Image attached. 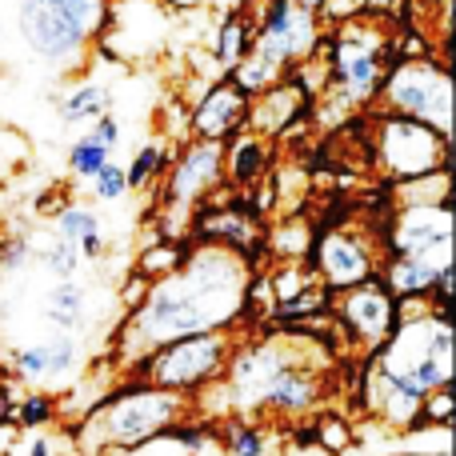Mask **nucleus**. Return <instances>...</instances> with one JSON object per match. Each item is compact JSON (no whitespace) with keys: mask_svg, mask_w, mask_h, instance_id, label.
<instances>
[{"mask_svg":"<svg viewBox=\"0 0 456 456\" xmlns=\"http://www.w3.org/2000/svg\"><path fill=\"white\" fill-rule=\"evenodd\" d=\"M252 268L224 244H192L173 276L149 284V297L125 316L112 337V361L128 372L152 348L213 329L240 332V297Z\"/></svg>","mask_w":456,"mask_h":456,"instance_id":"1","label":"nucleus"},{"mask_svg":"<svg viewBox=\"0 0 456 456\" xmlns=\"http://www.w3.org/2000/svg\"><path fill=\"white\" fill-rule=\"evenodd\" d=\"M189 412L192 404L184 396L125 377L120 385L104 388L101 401L69 428L72 449L77 456H128Z\"/></svg>","mask_w":456,"mask_h":456,"instance_id":"2","label":"nucleus"},{"mask_svg":"<svg viewBox=\"0 0 456 456\" xmlns=\"http://www.w3.org/2000/svg\"><path fill=\"white\" fill-rule=\"evenodd\" d=\"M316 56L329 69V85L316 101L324 104H348V109H369L377 101V88L385 80V72L396 64V48H393V28L377 20H361V16H348V20L324 28L321 48Z\"/></svg>","mask_w":456,"mask_h":456,"instance_id":"3","label":"nucleus"},{"mask_svg":"<svg viewBox=\"0 0 456 456\" xmlns=\"http://www.w3.org/2000/svg\"><path fill=\"white\" fill-rule=\"evenodd\" d=\"M16 28L37 61L77 69L112 28V0H20Z\"/></svg>","mask_w":456,"mask_h":456,"instance_id":"4","label":"nucleus"},{"mask_svg":"<svg viewBox=\"0 0 456 456\" xmlns=\"http://www.w3.org/2000/svg\"><path fill=\"white\" fill-rule=\"evenodd\" d=\"M236 340H240L236 329H213V332L176 337V340H168V345L152 348L149 356H141L125 377L160 388V393H176L192 404L205 388H213L216 380L224 377Z\"/></svg>","mask_w":456,"mask_h":456,"instance_id":"5","label":"nucleus"},{"mask_svg":"<svg viewBox=\"0 0 456 456\" xmlns=\"http://www.w3.org/2000/svg\"><path fill=\"white\" fill-rule=\"evenodd\" d=\"M369 165L385 184L452 173V136H441L420 120L380 112L369 104Z\"/></svg>","mask_w":456,"mask_h":456,"instance_id":"6","label":"nucleus"},{"mask_svg":"<svg viewBox=\"0 0 456 456\" xmlns=\"http://www.w3.org/2000/svg\"><path fill=\"white\" fill-rule=\"evenodd\" d=\"M372 109L420 120L441 136H452V69L441 56L396 61L377 88Z\"/></svg>","mask_w":456,"mask_h":456,"instance_id":"7","label":"nucleus"},{"mask_svg":"<svg viewBox=\"0 0 456 456\" xmlns=\"http://www.w3.org/2000/svg\"><path fill=\"white\" fill-rule=\"evenodd\" d=\"M380 260H385L380 256V244L369 228L340 224V228H321L313 236V248H308L305 265L313 273V281L337 297V292L356 289L369 276H377Z\"/></svg>","mask_w":456,"mask_h":456,"instance_id":"8","label":"nucleus"},{"mask_svg":"<svg viewBox=\"0 0 456 456\" xmlns=\"http://www.w3.org/2000/svg\"><path fill=\"white\" fill-rule=\"evenodd\" d=\"M329 321L337 324L340 340H345L353 353L372 356L396 329V297L388 292V284L380 281V268L377 276H369L364 284L356 289H345L332 297V313Z\"/></svg>","mask_w":456,"mask_h":456,"instance_id":"9","label":"nucleus"},{"mask_svg":"<svg viewBox=\"0 0 456 456\" xmlns=\"http://www.w3.org/2000/svg\"><path fill=\"white\" fill-rule=\"evenodd\" d=\"M256 24V37H252V56L276 64V69L289 72L292 64L316 56L324 37V24L316 12L292 4V0H265L260 12L252 16Z\"/></svg>","mask_w":456,"mask_h":456,"instance_id":"10","label":"nucleus"},{"mask_svg":"<svg viewBox=\"0 0 456 456\" xmlns=\"http://www.w3.org/2000/svg\"><path fill=\"white\" fill-rule=\"evenodd\" d=\"M224 184V144L213 141H184L173 152V165L160 176V208L165 216H181L189 232V216L197 200H208Z\"/></svg>","mask_w":456,"mask_h":456,"instance_id":"11","label":"nucleus"},{"mask_svg":"<svg viewBox=\"0 0 456 456\" xmlns=\"http://www.w3.org/2000/svg\"><path fill=\"white\" fill-rule=\"evenodd\" d=\"M380 244V256H417L449 265L452 260V205L433 208H393L369 228Z\"/></svg>","mask_w":456,"mask_h":456,"instance_id":"12","label":"nucleus"},{"mask_svg":"<svg viewBox=\"0 0 456 456\" xmlns=\"http://www.w3.org/2000/svg\"><path fill=\"white\" fill-rule=\"evenodd\" d=\"M248 101L252 96H244L228 77H216L197 96V104H189V136L192 141H213V144L232 141L236 133H244Z\"/></svg>","mask_w":456,"mask_h":456,"instance_id":"13","label":"nucleus"},{"mask_svg":"<svg viewBox=\"0 0 456 456\" xmlns=\"http://www.w3.org/2000/svg\"><path fill=\"white\" fill-rule=\"evenodd\" d=\"M77 356L80 345L72 332H53V337L37 340V345H24V348H8L0 361H4L8 377L16 385H32V388H48L56 385L61 377H69L77 369Z\"/></svg>","mask_w":456,"mask_h":456,"instance_id":"14","label":"nucleus"},{"mask_svg":"<svg viewBox=\"0 0 456 456\" xmlns=\"http://www.w3.org/2000/svg\"><path fill=\"white\" fill-rule=\"evenodd\" d=\"M316 404H321V372H316V364H308V353H300L268 380V388L260 393L256 417L300 420L316 412Z\"/></svg>","mask_w":456,"mask_h":456,"instance_id":"15","label":"nucleus"},{"mask_svg":"<svg viewBox=\"0 0 456 456\" xmlns=\"http://www.w3.org/2000/svg\"><path fill=\"white\" fill-rule=\"evenodd\" d=\"M313 109H316V101H308L300 88H292L289 80L281 77V85L265 88L260 96L248 101V120H244V128L265 136V141H276V136L292 125H313Z\"/></svg>","mask_w":456,"mask_h":456,"instance_id":"16","label":"nucleus"},{"mask_svg":"<svg viewBox=\"0 0 456 456\" xmlns=\"http://www.w3.org/2000/svg\"><path fill=\"white\" fill-rule=\"evenodd\" d=\"M276 168V144L265 141L256 133H236L232 141H224V184L236 192H252L256 184H265Z\"/></svg>","mask_w":456,"mask_h":456,"instance_id":"17","label":"nucleus"},{"mask_svg":"<svg viewBox=\"0 0 456 456\" xmlns=\"http://www.w3.org/2000/svg\"><path fill=\"white\" fill-rule=\"evenodd\" d=\"M53 236L72 248H80L85 260H101L109 252V236H104L101 213L85 200H64L61 208L53 213Z\"/></svg>","mask_w":456,"mask_h":456,"instance_id":"18","label":"nucleus"},{"mask_svg":"<svg viewBox=\"0 0 456 456\" xmlns=\"http://www.w3.org/2000/svg\"><path fill=\"white\" fill-rule=\"evenodd\" d=\"M449 265H452V260H449ZM441 268L444 265H436V260L385 256V260H380V281L388 284V292H393L396 300H404V297H428V289L436 284Z\"/></svg>","mask_w":456,"mask_h":456,"instance_id":"19","label":"nucleus"},{"mask_svg":"<svg viewBox=\"0 0 456 456\" xmlns=\"http://www.w3.org/2000/svg\"><path fill=\"white\" fill-rule=\"evenodd\" d=\"M104 112H112V88L101 85V80H80V85H72L69 93L61 96V104H56V117L69 128H80V125L88 128L93 120H101Z\"/></svg>","mask_w":456,"mask_h":456,"instance_id":"20","label":"nucleus"},{"mask_svg":"<svg viewBox=\"0 0 456 456\" xmlns=\"http://www.w3.org/2000/svg\"><path fill=\"white\" fill-rule=\"evenodd\" d=\"M252 37H256V24H252V8H240V12H224L221 28H216L213 40V56L216 64L228 72L252 53Z\"/></svg>","mask_w":456,"mask_h":456,"instance_id":"21","label":"nucleus"},{"mask_svg":"<svg viewBox=\"0 0 456 456\" xmlns=\"http://www.w3.org/2000/svg\"><path fill=\"white\" fill-rule=\"evenodd\" d=\"M45 316L61 332H80L88 324V289L80 281H56L45 297Z\"/></svg>","mask_w":456,"mask_h":456,"instance_id":"22","label":"nucleus"},{"mask_svg":"<svg viewBox=\"0 0 456 456\" xmlns=\"http://www.w3.org/2000/svg\"><path fill=\"white\" fill-rule=\"evenodd\" d=\"M12 428L16 433H53L61 428V396L48 393V388H28V393L16 396L12 404Z\"/></svg>","mask_w":456,"mask_h":456,"instance_id":"23","label":"nucleus"},{"mask_svg":"<svg viewBox=\"0 0 456 456\" xmlns=\"http://www.w3.org/2000/svg\"><path fill=\"white\" fill-rule=\"evenodd\" d=\"M393 208H433V205H452V173H428L417 181L388 184Z\"/></svg>","mask_w":456,"mask_h":456,"instance_id":"24","label":"nucleus"},{"mask_svg":"<svg viewBox=\"0 0 456 456\" xmlns=\"http://www.w3.org/2000/svg\"><path fill=\"white\" fill-rule=\"evenodd\" d=\"M189 248H192V240H189V236H181V240H149L141 252H136V265H133V273L141 276V281L157 284V281H165V276H173L176 268L184 265V256H189Z\"/></svg>","mask_w":456,"mask_h":456,"instance_id":"25","label":"nucleus"},{"mask_svg":"<svg viewBox=\"0 0 456 456\" xmlns=\"http://www.w3.org/2000/svg\"><path fill=\"white\" fill-rule=\"evenodd\" d=\"M173 152H176L173 141H149L144 149H136V157L125 165L128 192H144V189H152V184H160V176L173 165Z\"/></svg>","mask_w":456,"mask_h":456,"instance_id":"26","label":"nucleus"},{"mask_svg":"<svg viewBox=\"0 0 456 456\" xmlns=\"http://www.w3.org/2000/svg\"><path fill=\"white\" fill-rule=\"evenodd\" d=\"M221 449H224V456H265L273 449V436L265 433V425H256V420H248V417H224Z\"/></svg>","mask_w":456,"mask_h":456,"instance_id":"27","label":"nucleus"},{"mask_svg":"<svg viewBox=\"0 0 456 456\" xmlns=\"http://www.w3.org/2000/svg\"><path fill=\"white\" fill-rule=\"evenodd\" d=\"M313 236L316 228L313 221H300V216H289L268 232V256L276 260H305L308 248H313Z\"/></svg>","mask_w":456,"mask_h":456,"instance_id":"28","label":"nucleus"},{"mask_svg":"<svg viewBox=\"0 0 456 456\" xmlns=\"http://www.w3.org/2000/svg\"><path fill=\"white\" fill-rule=\"evenodd\" d=\"M112 160V149H104L93 133H80L77 141L69 144V173L72 181H93L104 165Z\"/></svg>","mask_w":456,"mask_h":456,"instance_id":"29","label":"nucleus"},{"mask_svg":"<svg viewBox=\"0 0 456 456\" xmlns=\"http://www.w3.org/2000/svg\"><path fill=\"white\" fill-rule=\"evenodd\" d=\"M32 256H37L40 265H45L48 273L56 276V281H77L80 265H85V256H80V248H72V244L56 240V236H48L45 244H32Z\"/></svg>","mask_w":456,"mask_h":456,"instance_id":"30","label":"nucleus"},{"mask_svg":"<svg viewBox=\"0 0 456 456\" xmlns=\"http://www.w3.org/2000/svg\"><path fill=\"white\" fill-rule=\"evenodd\" d=\"M313 444H321V449L332 452V456H345L356 444V433H353V425H348L345 417L324 412L321 420H313Z\"/></svg>","mask_w":456,"mask_h":456,"instance_id":"31","label":"nucleus"},{"mask_svg":"<svg viewBox=\"0 0 456 456\" xmlns=\"http://www.w3.org/2000/svg\"><path fill=\"white\" fill-rule=\"evenodd\" d=\"M456 425V388H436L425 396L420 409V428H452Z\"/></svg>","mask_w":456,"mask_h":456,"instance_id":"32","label":"nucleus"},{"mask_svg":"<svg viewBox=\"0 0 456 456\" xmlns=\"http://www.w3.org/2000/svg\"><path fill=\"white\" fill-rule=\"evenodd\" d=\"M88 192H93V200H101V205H117V200L128 197V184H125V165H117V160H109V165L101 168V173L88 181Z\"/></svg>","mask_w":456,"mask_h":456,"instance_id":"33","label":"nucleus"},{"mask_svg":"<svg viewBox=\"0 0 456 456\" xmlns=\"http://www.w3.org/2000/svg\"><path fill=\"white\" fill-rule=\"evenodd\" d=\"M28 160H32V149H28V141H24V133L20 128L0 125V176L20 173Z\"/></svg>","mask_w":456,"mask_h":456,"instance_id":"34","label":"nucleus"},{"mask_svg":"<svg viewBox=\"0 0 456 456\" xmlns=\"http://www.w3.org/2000/svg\"><path fill=\"white\" fill-rule=\"evenodd\" d=\"M412 4V12H417V8H425V28H428V20H436L441 24V61H449V24H452V0H409Z\"/></svg>","mask_w":456,"mask_h":456,"instance_id":"35","label":"nucleus"},{"mask_svg":"<svg viewBox=\"0 0 456 456\" xmlns=\"http://www.w3.org/2000/svg\"><path fill=\"white\" fill-rule=\"evenodd\" d=\"M28 260H32V236L16 232V236L0 240V268H4V273H20Z\"/></svg>","mask_w":456,"mask_h":456,"instance_id":"36","label":"nucleus"},{"mask_svg":"<svg viewBox=\"0 0 456 456\" xmlns=\"http://www.w3.org/2000/svg\"><path fill=\"white\" fill-rule=\"evenodd\" d=\"M144 297H149V281H141V276H136L133 268H128V276H125V284H120L117 300H120V305H125V313H133V308L141 305Z\"/></svg>","mask_w":456,"mask_h":456,"instance_id":"37","label":"nucleus"},{"mask_svg":"<svg viewBox=\"0 0 456 456\" xmlns=\"http://www.w3.org/2000/svg\"><path fill=\"white\" fill-rule=\"evenodd\" d=\"M88 133H93L104 149H117V144H120V120L112 117V112H104L101 120H93V125H88Z\"/></svg>","mask_w":456,"mask_h":456,"instance_id":"38","label":"nucleus"},{"mask_svg":"<svg viewBox=\"0 0 456 456\" xmlns=\"http://www.w3.org/2000/svg\"><path fill=\"white\" fill-rule=\"evenodd\" d=\"M16 380H0V425H12V404H16Z\"/></svg>","mask_w":456,"mask_h":456,"instance_id":"39","label":"nucleus"},{"mask_svg":"<svg viewBox=\"0 0 456 456\" xmlns=\"http://www.w3.org/2000/svg\"><path fill=\"white\" fill-rule=\"evenodd\" d=\"M24 456H64V452L56 449V436L53 433H37L28 441V452H24Z\"/></svg>","mask_w":456,"mask_h":456,"instance_id":"40","label":"nucleus"},{"mask_svg":"<svg viewBox=\"0 0 456 456\" xmlns=\"http://www.w3.org/2000/svg\"><path fill=\"white\" fill-rule=\"evenodd\" d=\"M16 441H20V433H16L12 425H0V456H12Z\"/></svg>","mask_w":456,"mask_h":456,"instance_id":"41","label":"nucleus"},{"mask_svg":"<svg viewBox=\"0 0 456 456\" xmlns=\"http://www.w3.org/2000/svg\"><path fill=\"white\" fill-rule=\"evenodd\" d=\"M165 8H173V12H192V8H205L208 0H160Z\"/></svg>","mask_w":456,"mask_h":456,"instance_id":"42","label":"nucleus"},{"mask_svg":"<svg viewBox=\"0 0 456 456\" xmlns=\"http://www.w3.org/2000/svg\"><path fill=\"white\" fill-rule=\"evenodd\" d=\"M292 4H300V8H308V12H316V16H321V8L329 4V0H292Z\"/></svg>","mask_w":456,"mask_h":456,"instance_id":"43","label":"nucleus"},{"mask_svg":"<svg viewBox=\"0 0 456 456\" xmlns=\"http://www.w3.org/2000/svg\"><path fill=\"white\" fill-rule=\"evenodd\" d=\"M396 456H420V452H396Z\"/></svg>","mask_w":456,"mask_h":456,"instance_id":"44","label":"nucleus"},{"mask_svg":"<svg viewBox=\"0 0 456 456\" xmlns=\"http://www.w3.org/2000/svg\"><path fill=\"white\" fill-rule=\"evenodd\" d=\"M348 4H353V8H356V4H361V0H348Z\"/></svg>","mask_w":456,"mask_h":456,"instance_id":"45","label":"nucleus"},{"mask_svg":"<svg viewBox=\"0 0 456 456\" xmlns=\"http://www.w3.org/2000/svg\"><path fill=\"white\" fill-rule=\"evenodd\" d=\"M0 40H4V28H0Z\"/></svg>","mask_w":456,"mask_h":456,"instance_id":"46","label":"nucleus"}]
</instances>
